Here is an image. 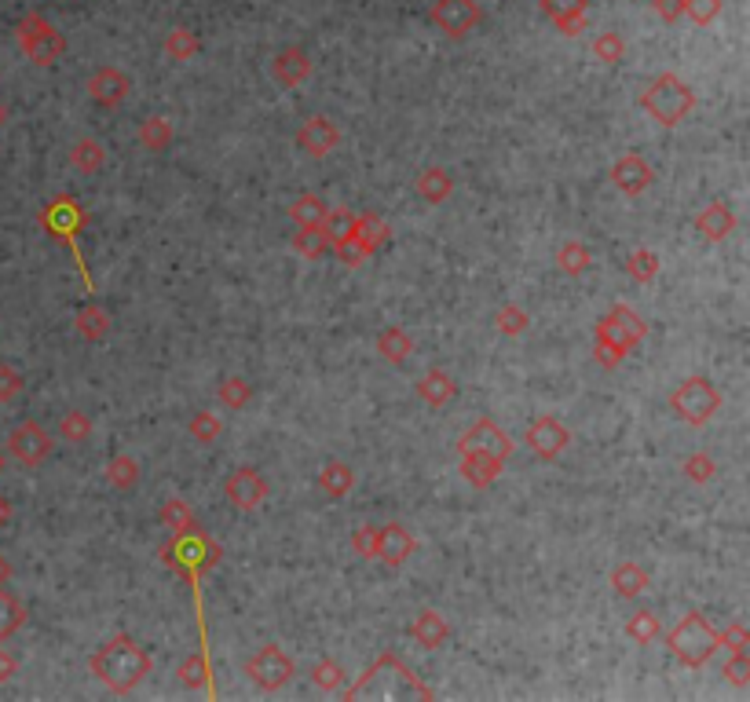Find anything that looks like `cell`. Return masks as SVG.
I'll return each mask as SVG.
<instances>
[{
    "label": "cell",
    "mask_w": 750,
    "mask_h": 702,
    "mask_svg": "<svg viewBox=\"0 0 750 702\" xmlns=\"http://www.w3.org/2000/svg\"><path fill=\"white\" fill-rule=\"evenodd\" d=\"M88 666H92V677L103 688H110L114 695H132L150 677L154 659H150V651L136 637L118 633V637H110L107 644H99L92 651Z\"/></svg>",
    "instance_id": "6da1fadb"
},
{
    "label": "cell",
    "mask_w": 750,
    "mask_h": 702,
    "mask_svg": "<svg viewBox=\"0 0 750 702\" xmlns=\"http://www.w3.org/2000/svg\"><path fill=\"white\" fill-rule=\"evenodd\" d=\"M648 337V326L630 304H615V308L597 322V341H593V355L604 370H619L622 359L630 355L637 344Z\"/></svg>",
    "instance_id": "7a4b0ae2"
},
{
    "label": "cell",
    "mask_w": 750,
    "mask_h": 702,
    "mask_svg": "<svg viewBox=\"0 0 750 702\" xmlns=\"http://www.w3.org/2000/svg\"><path fill=\"white\" fill-rule=\"evenodd\" d=\"M666 648H670V655H674L681 666L699 670V666H707V662L714 659V651L721 648V640H718V629L707 622V615L688 611V615L666 633Z\"/></svg>",
    "instance_id": "3957f363"
},
{
    "label": "cell",
    "mask_w": 750,
    "mask_h": 702,
    "mask_svg": "<svg viewBox=\"0 0 750 702\" xmlns=\"http://www.w3.org/2000/svg\"><path fill=\"white\" fill-rule=\"evenodd\" d=\"M641 107L648 110L659 125L674 128L696 110V92H692L677 74H659L652 85L641 92Z\"/></svg>",
    "instance_id": "277c9868"
},
{
    "label": "cell",
    "mask_w": 750,
    "mask_h": 702,
    "mask_svg": "<svg viewBox=\"0 0 750 702\" xmlns=\"http://www.w3.org/2000/svg\"><path fill=\"white\" fill-rule=\"evenodd\" d=\"M721 392L714 388V381L710 377H688V381H681L670 392V410H674L685 425L692 428H703L714 421V414L721 410Z\"/></svg>",
    "instance_id": "5b68a950"
},
{
    "label": "cell",
    "mask_w": 750,
    "mask_h": 702,
    "mask_svg": "<svg viewBox=\"0 0 750 702\" xmlns=\"http://www.w3.org/2000/svg\"><path fill=\"white\" fill-rule=\"evenodd\" d=\"M15 41H19L22 55L37 66H52L66 55V37L55 30L44 15H37V11H30L26 19H19V26H15Z\"/></svg>",
    "instance_id": "8992f818"
},
{
    "label": "cell",
    "mask_w": 750,
    "mask_h": 702,
    "mask_svg": "<svg viewBox=\"0 0 750 702\" xmlns=\"http://www.w3.org/2000/svg\"><path fill=\"white\" fill-rule=\"evenodd\" d=\"M85 224H88V213L81 209V202H77V198H70V194H59L55 202L44 205V213H41V227L52 234L55 242H63L66 249L74 253L77 267H81V275H85V260H81V253H77L74 234L81 231Z\"/></svg>",
    "instance_id": "52a82bcc"
},
{
    "label": "cell",
    "mask_w": 750,
    "mask_h": 702,
    "mask_svg": "<svg viewBox=\"0 0 750 702\" xmlns=\"http://www.w3.org/2000/svg\"><path fill=\"white\" fill-rule=\"evenodd\" d=\"M293 670H297V666H293V659L279 648V644H264V648L253 651L246 662V677L257 684L260 692H268V695L282 692V688L293 681Z\"/></svg>",
    "instance_id": "ba28073f"
},
{
    "label": "cell",
    "mask_w": 750,
    "mask_h": 702,
    "mask_svg": "<svg viewBox=\"0 0 750 702\" xmlns=\"http://www.w3.org/2000/svg\"><path fill=\"white\" fill-rule=\"evenodd\" d=\"M524 443L538 461H557L560 454L571 447V432L557 414H542V417H535V421H531Z\"/></svg>",
    "instance_id": "9c48e42d"
},
{
    "label": "cell",
    "mask_w": 750,
    "mask_h": 702,
    "mask_svg": "<svg viewBox=\"0 0 750 702\" xmlns=\"http://www.w3.org/2000/svg\"><path fill=\"white\" fill-rule=\"evenodd\" d=\"M52 447V436L37 421H22V425H15L8 432V454L26 468H41L44 461L52 458Z\"/></svg>",
    "instance_id": "30bf717a"
},
{
    "label": "cell",
    "mask_w": 750,
    "mask_h": 702,
    "mask_svg": "<svg viewBox=\"0 0 750 702\" xmlns=\"http://www.w3.org/2000/svg\"><path fill=\"white\" fill-rule=\"evenodd\" d=\"M513 439H509V432H505L498 421H491V417H480L476 425L465 432V436L458 439V458L461 454H491V458H502L509 461V454H513Z\"/></svg>",
    "instance_id": "8fae6325"
},
{
    "label": "cell",
    "mask_w": 750,
    "mask_h": 702,
    "mask_svg": "<svg viewBox=\"0 0 750 702\" xmlns=\"http://www.w3.org/2000/svg\"><path fill=\"white\" fill-rule=\"evenodd\" d=\"M224 494L238 512H253V509H260V505L268 501L271 483L264 479V472H257V468L246 465V468H235V472L227 476Z\"/></svg>",
    "instance_id": "7c38bea8"
},
{
    "label": "cell",
    "mask_w": 750,
    "mask_h": 702,
    "mask_svg": "<svg viewBox=\"0 0 750 702\" xmlns=\"http://www.w3.org/2000/svg\"><path fill=\"white\" fill-rule=\"evenodd\" d=\"M429 15H432V22L447 33V37H454V41H458V37H469V33L480 26L483 11H480V4H476V0H436Z\"/></svg>",
    "instance_id": "4fadbf2b"
},
{
    "label": "cell",
    "mask_w": 750,
    "mask_h": 702,
    "mask_svg": "<svg viewBox=\"0 0 750 702\" xmlns=\"http://www.w3.org/2000/svg\"><path fill=\"white\" fill-rule=\"evenodd\" d=\"M132 92V81L129 74L121 70V66H99L96 74L88 77V96H92V103L103 110H118L125 99H129Z\"/></svg>",
    "instance_id": "5bb4252c"
},
{
    "label": "cell",
    "mask_w": 750,
    "mask_h": 702,
    "mask_svg": "<svg viewBox=\"0 0 750 702\" xmlns=\"http://www.w3.org/2000/svg\"><path fill=\"white\" fill-rule=\"evenodd\" d=\"M341 143V128L333 125L326 114H311L304 125L297 128V147L308 154V158H330L333 150Z\"/></svg>",
    "instance_id": "9a60e30c"
},
{
    "label": "cell",
    "mask_w": 750,
    "mask_h": 702,
    "mask_svg": "<svg viewBox=\"0 0 750 702\" xmlns=\"http://www.w3.org/2000/svg\"><path fill=\"white\" fill-rule=\"evenodd\" d=\"M414 553H418V538H414L410 527H403V523H396V520L385 523V527H377L374 560H381L385 567H403Z\"/></svg>",
    "instance_id": "2e32d148"
},
{
    "label": "cell",
    "mask_w": 750,
    "mask_h": 702,
    "mask_svg": "<svg viewBox=\"0 0 750 702\" xmlns=\"http://www.w3.org/2000/svg\"><path fill=\"white\" fill-rule=\"evenodd\" d=\"M611 187L619 194H626V198H641L648 187L655 183V172L652 165L641 158V154H622L615 165H611Z\"/></svg>",
    "instance_id": "e0dca14e"
},
{
    "label": "cell",
    "mask_w": 750,
    "mask_h": 702,
    "mask_svg": "<svg viewBox=\"0 0 750 702\" xmlns=\"http://www.w3.org/2000/svg\"><path fill=\"white\" fill-rule=\"evenodd\" d=\"M311 55L304 52V48H297V44H290V48H282L275 59H271V77H275V85L282 88H297L304 85L311 77Z\"/></svg>",
    "instance_id": "ac0fdd59"
},
{
    "label": "cell",
    "mask_w": 750,
    "mask_h": 702,
    "mask_svg": "<svg viewBox=\"0 0 750 702\" xmlns=\"http://www.w3.org/2000/svg\"><path fill=\"white\" fill-rule=\"evenodd\" d=\"M740 227V216H736V209L725 202H710L699 209L696 216V231L707 238V242H725L732 231Z\"/></svg>",
    "instance_id": "d6986e66"
},
{
    "label": "cell",
    "mask_w": 750,
    "mask_h": 702,
    "mask_svg": "<svg viewBox=\"0 0 750 702\" xmlns=\"http://www.w3.org/2000/svg\"><path fill=\"white\" fill-rule=\"evenodd\" d=\"M410 637H414V644H418V648L436 651L450 640V622L440 615V611L425 607V611H418V618L410 622Z\"/></svg>",
    "instance_id": "ffe728a7"
},
{
    "label": "cell",
    "mask_w": 750,
    "mask_h": 702,
    "mask_svg": "<svg viewBox=\"0 0 750 702\" xmlns=\"http://www.w3.org/2000/svg\"><path fill=\"white\" fill-rule=\"evenodd\" d=\"M352 238L363 245L366 256H374L377 249H385L388 238H392V227L381 213H355V231Z\"/></svg>",
    "instance_id": "44dd1931"
},
{
    "label": "cell",
    "mask_w": 750,
    "mask_h": 702,
    "mask_svg": "<svg viewBox=\"0 0 750 702\" xmlns=\"http://www.w3.org/2000/svg\"><path fill=\"white\" fill-rule=\"evenodd\" d=\"M505 461L491 458V454H461V479L476 490H487L494 479L502 476Z\"/></svg>",
    "instance_id": "7402d4cb"
},
{
    "label": "cell",
    "mask_w": 750,
    "mask_h": 702,
    "mask_svg": "<svg viewBox=\"0 0 750 702\" xmlns=\"http://www.w3.org/2000/svg\"><path fill=\"white\" fill-rule=\"evenodd\" d=\"M648 585H652V578H648V571H644L637 560H619V564L611 567V589H615L622 600H637Z\"/></svg>",
    "instance_id": "603a6c76"
},
{
    "label": "cell",
    "mask_w": 750,
    "mask_h": 702,
    "mask_svg": "<svg viewBox=\"0 0 750 702\" xmlns=\"http://www.w3.org/2000/svg\"><path fill=\"white\" fill-rule=\"evenodd\" d=\"M542 11L557 22L564 37H575L586 26V0H542Z\"/></svg>",
    "instance_id": "cb8c5ba5"
},
{
    "label": "cell",
    "mask_w": 750,
    "mask_h": 702,
    "mask_svg": "<svg viewBox=\"0 0 750 702\" xmlns=\"http://www.w3.org/2000/svg\"><path fill=\"white\" fill-rule=\"evenodd\" d=\"M454 395H458V384H454V377H450L447 370H429L418 381V399L425 406H432V410L447 406Z\"/></svg>",
    "instance_id": "d4e9b609"
},
{
    "label": "cell",
    "mask_w": 750,
    "mask_h": 702,
    "mask_svg": "<svg viewBox=\"0 0 750 702\" xmlns=\"http://www.w3.org/2000/svg\"><path fill=\"white\" fill-rule=\"evenodd\" d=\"M377 355L385 362H392V366H403L414 355V337L403 326H385V330L377 333Z\"/></svg>",
    "instance_id": "484cf974"
},
{
    "label": "cell",
    "mask_w": 750,
    "mask_h": 702,
    "mask_svg": "<svg viewBox=\"0 0 750 702\" xmlns=\"http://www.w3.org/2000/svg\"><path fill=\"white\" fill-rule=\"evenodd\" d=\"M414 187H418V198L425 205H443L454 194V176L447 169H440V165H432V169L421 172Z\"/></svg>",
    "instance_id": "4316f807"
},
{
    "label": "cell",
    "mask_w": 750,
    "mask_h": 702,
    "mask_svg": "<svg viewBox=\"0 0 750 702\" xmlns=\"http://www.w3.org/2000/svg\"><path fill=\"white\" fill-rule=\"evenodd\" d=\"M74 330H77V337H81V341H88V344L107 341V337H110V315L99 308V304H85V308L74 315Z\"/></svg>",
    "instance_id": "83f0119b"
},
{
    "label": "cell",
    "mask_w": 750,
    "mask_h": 702,
    "mask_svg": "<svg viewBox=\"0 0 750 702\" xmlns=\"http://www.w3.org/2000/svg\"><path fill=\"white\" fill-rule=\"evenodd\" d=\"M319 490L326 498H348L355 490V472L344 461H326L319 468Z\"/></svg>",
    "instance_id": "f1b7e54d"
},
{
    "label": "cell",
    "mask_w": 750,
    "mask_h": 702,
    "mask_svg": "<svg viewBox=\"0 0 750 702\" xmlns=\"http://www.w3.org/2000/svg\"><path fill=\"white\" fill-rule=\"evenodd\" d=\"M557 267L568 278H579L582 271H590L593 267V249L582 242V238H568V242L557 249Z\"/></svg>",
    "instance_id": "f546056e"
},
{
    "label": "cell",
    "mask_w": 750,
    "mask_h": 702,
    "mask_svg": "<svg viewBox=\"0 0 750 702\" xmlns=\"http://www.w3.org/2000/svg\"><path fill=\"white\" fill-rule=\"evenodd\" d=\"M158 523L165 527L169 534H187L198 527V520H194V512L191 505L183 498H169V501H161V509H158Z\"/></svg>",
    "instance_id": "4dcf8cb0"
},
{
    "label": "cell",
    "mask_w": 750,
    "mask_h": 702,
    "mask_svg": "<svg viewBox=\"0 0 750 702\" xmlns=\"http://www.w3.org/2000/svg\"><path fill=\"white\" fill-rule=\"evenodd\" d=\"M103 479H107L114 490H132L140 483V461L132 454H114V458L103 465Z\"/></svg>",
    "instance_id": "1f68e13d"
},
{
    "label": "cell",
    "mask_w": 750,
    "mask_h": 702,
    "mask_svg": "<svg viewBox=\"0 0 750 702\" xmlns=\"http://www.w3.org/2000/svg\"><path fill=\"white\" fill-rule=\"evenodd\" d=\"M70 165H74L77 172H88V176H92V172H99L107 165V147L92 136L77 139L74 147H70Z\"/></svg>",
    "instance_id": "d6a6232c"
},
{
    "label": "cell",
    "mask_w": 750,
    "mask_h": 702,
    "mask_svg": "<svg viewBox=\"0 0 750 702\" xmlns=\"http://www.w3.org/2000/svg\"><path fill=\"white\" fill-rule=\"evenodd\" d=\"M26 618H30V611H26V604H22L19 596L8 593L4 585H0V640L15 637L22 626H26Z\"/></svg>",
    "instance_id": "836d02e7"
},
{
    "label": "cell",
    "mask_w": 750,
    "mask_h": 702,
    "mask_svg": "<svg viewBox=\"0 0 750 702\" xmlns=\"http://www.w3.org/2000/svg\"><path fill=\"white\" fill-rule=\"evenodd\" d=\"M659 253L655 249H648V245H641V249H633L630 256H626V275L637 282V286H648V282H655L659 278Z\"/></svg>",
    "instance_id": "e575fe53"
},
{
    "label": "cell",
    "mask_w": 750,
    "mask_h": 702,
    "mask_svg": "<svg viewBox=\"0 0 750 702\" xmlns=\"http://www.w3.org/2000/svg\"><path fill=\"white\" fill-rule=\"evenodd\" d=\"M290 245L293 253H300L304 260H322V256L330 253V238L322 234V227H297L290 234Z\"/></svg>",
    "instance_id": "d590c367"
},
{
    "label": "cell",
    "mask_w": 750,
    "mask_h": 702,
    "mask_svg": "<svg viewBox=\"0 0 750 702\" xmlns=\"http://www.w3.org/2000/svg\"><path fill=\"white\" fill-rule=\"evenodd\" d=\"M180 681H183V688H205L209 695H216V688H213V666H209V655H205V648L183 662V666H180Z\"/></svg>",
    "instance_id": "8d00e7d4"
},
{
    "label": "cell",
    "mask_w": 750,
    "mask_h": 702,
    "mask_svg": "<svg viewBox=\"0 0 750 702\" xmlns=\"http://www.w3.org/2000/svg\"><path fill=\"white\" fill-rule=\"evenodd\" d=\"M626 637H630L637 648L655 644V640L663 637V622L655 618V611H637V615L626 618Z\"/></svg>",
    "instance_id": "74e56055"
},
{
    "label": "cell",
    "mask_w": 750,
    "mask_h": 702,
    "mask_svg": "<svg viewBox=\"0 0 750 702\" xmlns=\"http://www.w3.org/2000/svg\"><path fill=\"white\" fill-rule=\"evenodd\" d=\"M198 52H202L198 33L187 30V26H176V30H169V37H165V55H169V59H176V63H191Z\"/></svg>",
    "instance_id": "f35d334b"
},
{
    "label": "cell",
    "mask_w": 750,
    "mask_h": 702,
    "mask_svg": "<svg viewBox=\"0 0 750 702\" xmlns=\"http://www.w3.org/2000/svg\"><path fill=\"white\" fill-rule=\"evenodd\" d=\"M172 125H169V117H161V114H154V117H147L140 125V143H143V150H154V154H161V150H169V143H172Z\"/></svg>",
    "instance_id": "ab89813d"
},
{
    "label": "cell",
    "mask_w": 750,
    "mask_h": 702,
    "mask_svg": "<svg viewBox=\"0 0 750 702\" xmlns=\"http://www.w3.org/2000/svg\"><path fill=\"white\" fill-rule=\"evenodd\" d=\"M216 399L227 406V410H246L253 403V384L246 377H224L220 388H216Z\"/></svg>",
    "instance_id": "60d3db41"
},
{
    "label": "cell",
    "mask_w": 750,
    "mask_h": 702,
    "mask_svg": "<svg viewBox=\"0 0 750 702\" xmlns=\"http://www.w3.org/2000/svg\"><path fill=\"white\" fill-rule=\"evenodd\" d=\"M322 216H326V202L319 194H300L290 205V220L297 227H322Z\"/></svg>",
    "instance_id": "b9f144b4"
},
{
    "label": "cell",
    "mask_w": 750,
    "mask_h": 702,
    "mask_svg": "<svg viewBox=\"0 0 750 702\" xmlns=\"http://www.w3.org/2000/svg\"><path fill=\"white\" fill-rule=\"evenodd\" d=\"M527 326H531V315L520 304H502V308L494 311V330L502 333V337H520Z\"/></svg>",
    "instance_id": "7bdbcfd3"
},
{
    "label": "cell",
    "mask_w": 750,
    "mask_h": 702,
    "mask_svg": "<svg viewBox=\"0 0 750 702\" xmlns=\"http://www.w3.org/2000/svg\"><path fill=\"white\" fill-rule=\"evenodd\" d=\"M352 231H355L352 209H326V216H322V234L330 238V249L337 242H344V238H352Z\"/></svg>",
    "instance_id": "ee69618b"
},
{
    "label": "cell",
    "mask_w": 750,
    "mask_h": 702,
    "mask_svg": "<svg viewBox=\"0 0 750 702\" xmlns=\"http://www.w3.org/2000/svg\"><path fill=\"white\" fill-rule=\"evenodd\" d=\"M344 677H348V673H344V666L337 659H319L311 666V681H315L319 692H341Z\"/></svg>",
    "instance_id": "f6af8a7d"
},
{
    "label": "cell",
    "mask_w": 750,
    "mask_h": 702,
    "mask_svg": "<svg viewBox=\"0 0 750 702\" xmlns=\"http://www.w3.org/2000/svg\"><path fill=\"white\" fill-rule=\"evenodd\" d=\"M187 432H191L194 443H202V447H213L216 439H220V432H224V421H220L216 414H209V410H198V414L191 417Z\"/></svg>",
    "instance_id": "bcb514c9"
},
{
    "label": "cell",
    "mask_w": 750,
    "mask_h": 702,
    "mask_svg": "<svg viewBox=\"0 0 750 702\" xmlns=\"http://www.w3.org/2000/svg\"><path fill=\"white\" fill-rule=\"evenodd\" d=\"M681 472H685L688 483H696V487H703V483H710V479L718 476V461L710 458L707 450H696V454H688V458H685Z\"/></svg>",
    "instance_id": "7dc6e473"
},
{
    "label": "cell",
    "mask_w": 750,
    "mask_h": 702,
    "mask_svg": "<svg viewBox=\"0 0 750 702\" xmlns=\"http://www.w3.org/2000/svg\"><path fill=\"white\" fill-rule=\"evenodd\" d=\"M59 436L66 439V443H88L92 439V417L81 414V410H66L63 421H59Z\"/></svg>",
    "instance_id": "c3c4849f"
},
{
    "label": "cell",
    "mask_w": 750,
    "mask_h": 702,
    "mask_svg": "<svg viewBox=\"0 0 750 702\" xmlns=\"http://www.w3.org/2000/svg\"><path fill=\"white\" fill-rule=\"evenodd\" d=\"M622 55H626V41H622V33H600L597 41H593V59L604 66H619Z\"/></svg>",
    "instance_id": "681fc988"
},
{
    "label": "cell",
    "mask_w": 750,
    "mask_h": 702,
    "mask_svg": "<svg viewBox=\"0 0 750 702\" xmlns=\"http://www.w3.org/2000/svg\"><path fill=\"white\" fill-rule=\"evenodd\" d=\"M725 11V0H685V15L696 26H710Z\"/></svg>",
    "instance_id": "f907efd6"
},
{
    "label": "cell",
    "mask_w": 750,
    "mask_h": 702,
    "mask_svg": "<svg viewBox=\"0 0 750 702\" xmlns=\"http://www.w3.org/2000/svg\"><path fill=\"white\" fill-rule=\"evenodd\" d=\"M22 388H26L22 373L15 370V366H8V362H0V403L4 406L15 403V399L22 395Z\"/></svg>",
    "instance_id": "816d5d0a"
},
{
    "label": "cell",
    "mask_w": 750,
    "mask_h": 702,
    "mask_svg": "<svg viewBox=\"0 0 750 702\" xmlns=\"http://www.w3.org/2000/svg\"><path fill=\"white\" fill-rule=\"evenodd\" d=\"M352 549L363 556V560H374V556H377V527H370V523L355 527V531H352Z\"/></svg>",
    "instance_id": "f5cc1de1"
},
{
    "label": "cell",
    "mask_w": 750,
    "mask_h": 702,
    "mask_svg": "<svg viewBox=\"0 0 750 702\" xmlns=\"http://www.w3.org/2000/svg\"><path fill=\"white\" fill-rule=\"evenodd\" d=\"M330 253L337 256V260H341L344 267H359V264H363V260H366L363 245L355 242V238H344V242H337V245H333V249H330Z\"/></svg>",
    "instance_id": "db71d44e"
},
{
    "label": "cell",
    "mask_w": 750,
    "mask_h": 702,
    "mask_svg": "<svg viewBox=\"0 0 750 702\" xmlns=\"http://www.w3.org/2000/svg\"><path fill=\"white\" fill-rule=\"evenodd\" d=\"M725 677H729L732 688H747V651H732L729 666H725Z\"/></svg>",
    "instance_id": "11a10c76"
},
{
    "label": "cell",
    "mask_w": 750,
    "mask_h": 702,
    "mask_svg": "<svg viewBox=\"0 0 750 702\" xmlns=\"http://www.w3.org/2000/svg\"><path fill=\"white\" fill-rule=\"evenodd\" d=\"M721 640V648H729V651H747V626L743 622H732L725 633H718Z\"/></svg>",
    "instance_id": "9f6ffc18"
},
{
    "label": "cell",
    "mask_w": 750,
    "mask_h": 702,
    "mask_svg": "<svg viewBox=\"0 0 750 702\" xmlns=\"http://www.w3.org/2000/svg\"><path fill=\"white\" fill-rule=\"evenodd\" d=\"M652 8L663 22H677L685 15V0H652Z\"/></svg>",
    "instance_id": "6f0895ef"
},
{
    "label": "cell",
    "mask_w": 750,
    "mask_h": 702,
    "mask_svg": "<svg viewBox=\"0 0 750 702\" xmlns=\"http://www.w3.org/2000/svg\"><path fill=\"white\" fill-rule=\"evenodd\" d=\"M15 673H19V659H15L11 651L0 648V684H8Z\"/></svg>",
    "instance_id": "680465c9"
},
{
    "label": "cell",
    "mask_w": 750,
    "mask_h": 702,
    "mask_svg": "<svg viewBox=\"0 0 750 702\" xmlns=\"http://www.w3.org/2000/svg\"><path fill=\"white\" fill-rule=\"evenodd\" d=\"M11 516H15V505H11V501L4 498V494H0V527H8Z\"/></svg>",
    "instance_id": "91938a15"
},
{
    "label": "cell",
    "mask_w": 750,
    "mask_h": 702,
    "mask_svg": "<svg viewBox=\"0 0 750 702\" xmlns=\"http://www.w3.org/2000/svg\"><path fill=\"white\" fill-rule=\"evenodd\" d=\"M8 578H11V564H8V556L0 553V585H8Z\"/></svg>",
    "instance_id": "94428289"
},
{
    "label": "cell",
    "mask_w": 750,
    "mask_h": 702,
    "mask_svg": "<svg viewBox=\"0 0 750 702\" xmlns=\"http://www.w3.org/2000/svg\"><path fill=\"white\" fill-rule=\"evenodd\" d=\"M8 125V107H4V99H0V128Z\"/></svg>",
    "instance_id": "6125c7cd"
},
{
    "label": "cell",
    "mask_w": 750,
    "mask_h": 702,
    "mask_svg": "<svg viewBox=\"0 0 750 702\" xmlns=\"http://www.w3.org/2000/svg\"><path fill=\"white\" fill-rule=\"evenodd\" d=\"M4 468H8V454L0 450V476H4Z\"/></svg>",
    "instance_id": "be15d7a7"
}]
</instances>
